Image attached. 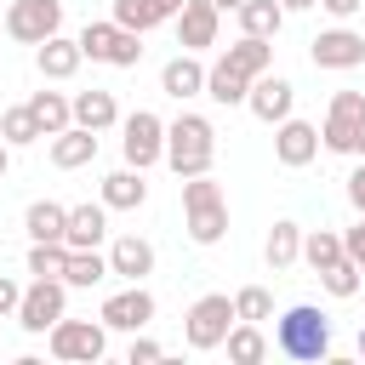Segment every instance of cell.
I'll list each match as a JSON object with an SVG mask.
<instances>
[{
	"instance_id": "d6a6232c",
	"label": "cell",
	"mask_w": 365,
	"mask_h": 365,
	"mask_svg": "<svg viewBox=\"0 0 365 365\" xmlns=\"http://www.w3.org/2000/svg\"><path fill=\"white\" fill-rule=\"evenodd\" d=\"M348 251H342V234H331V228H314V234H302V262L319 274V268H331V262H342Z\"/></svg>"
},
{
	"instance_id": "2e32d148",
	"label": "cell",
	"mask_w": 365,
	"mask_h": 365,
	"mask_svg": "<svg viewBox=\"0 0 365 365\" xmlns=\"http://www.w3.org/2000/svg\"><path fill=\"white\" fill-rule=\"evenodd\" d=\"M91 160H97V131H91V125H68V131L51 137V165H57V171H80V165H91Z\"/></svg>"
},
{
	"instance_id": "ee69618b",
	"label": "cell",
	"mask_w": 365,
	"mask_h": 365,
	"mask_svg": "<svg viewBox=\"0 0 365 365\" xmlns=\"http://www.w3.org/2000/svg\"><path fill=\"white\" fill-rule=\"evenodd\" d=\"M285 11H308V6H319V0H279Z\"/></svg>"
},
{
	"instance_id": "ab89813d",
	"label": "cell",
	"mask_w": 365,
	"mask_h": 365,
	"mask_svg": "<svg viewBox=\"0 0 365 365\" xmlns=\"http://www.w3.org/2000/svg\"><path fill=\"white\" fill-rule=\"evenodd\" d=\"M348 200H354V211L365 217V160H359V165L348 171Z\"/></svg>"
},
{
	"instance_id": "5b68a950",
	"label": "cell",
	"mask_w": 365,
	"mask_h": 365,
	"mask_svg": "<svg viewBox=\"0 0 365 365\" xmlns=\"http://www.w3.org/2000/svg\"><path fill=\"white\" fill-rule=\"evenodd\" d=\"M120 154H125V165H137V171H148L154 160H165V120L154 114V108H137V114H125L120 120Z\"/></svg>"
},
{
	"instance_id": "ffe728a7",
	"label": "cell",
	"mask_w": 365,
	"mask_h": 365,
	"mask_svg": "<svg viewBox=\"0 0 365 365\" xmlns=\"http://www.w3.org/2000/svg\"><path fill=\"white\" fill-rule=\"evenodd\" d=\"M222 63H228L234 74L257 80V74H268V68H274V46H268V40H257V34H240V40L222 51Z\"/></svg>"
},
{
	"instance_id": "e575fe53",
	"label": "cell",
	"mask_w": 365,
	"mask_h": 365,
	"mask_svg": "<svg viewBox=\"0 0 365 365\" xmlns=\"http://www.w3.org/2000/svg\"><path fill=\"white\" fill-rule=\"evenodd\" d=\"M319 285H325L331 297H354V291L365 285V274H359V262H354V257H342V262L319 268Z\"/></svg>"
},
{
	"instance_id": "ac0fdd59",
	"label": "cell",
	"mask_w": 365,
	"mask_h": 365,
	"mask_svg": "<svg viewBox=\"0 0 365 365\" xmlns=\"http://www.w3.org/2000/svg\"><path fill=\"white\" fill-rule=\"evenodd\" d=\"M34 63H40L46 80H68V74L86 63V51H80V40H68V34H51V40L34 46Z\"/></svg>"
},
{
	"instance_id": "4316f807",
	"label": "cell",
	"mask_w": 365,
	"mask_h": 365,
	"mask_svg": "<svg viewBox=\"0 0 365 365\" xmlns=\"http://www.w3.org/2000/svg\"><path fill=\"white\" fill-rule=\"evenodd\" d=\"M23 228H29L34 240H63V234H68V205H57V200H34L29 217H23Z\"/></svg>"
},
{
	"instance_id": "7a4b0ae2",
	"label": "cell",
	"mask_w": 365,
	"mask_h": 365,
	"mask_svg": "<svg viewBox=\"0 0 365 365\" xmlns=\"http://www.w3.org/2000/svg\"><path fill=\"white\" fill-rule=\"evenodd\" d=\"M274 348H279L285 359H302V365L331 359V319H325L314 302H297V308H285V314H279Z\"/></svg>"
},
{
	"instance_id": "681fc988",
	"label": "cell",
	"mask_w": 365,
	"mask_h": 365,
	"mask_svg": "<svg viewBox=\"0 0 365 365\" xmlns=\"http://www.w3.org/2000/svg\"><path fill=\"white\" fill-rule=\"evenodd\" d=\"M359 274H365V268H359Z\"/></svg>"
},
{
	"instance_id": "7bdbcfd3",
	"label": "cell",
	"mask_w": 365,
	"mask_h": 365,
	"mask_svg": "<svg viewBox=\"0 0 365 365\" xmlns=\"http://www.w3.org/2000/svg\"><path fill=\"white\" fill-rule=\"evenodd\" d=\"M6 165H11V143L0 137V177H6Z\"/></svg>"
},
{
	"instance_id": "83f0119b",
	"label": "cell",
	"mask_w": 365,
	"mask_h": 365,
	"mask_svg": "<svg viewBox=\"0 0 365 365\" xmlns=\"http://www.w3.org/2000/svg\"><path fill=\"white\" fill-rule=\"evenodd\" d=\"M279 23H285V6H279V0H245V6H240V29L257 34V40H274Z\"/></svg>"
},
{
	"instance_id": "603a6c76",
	"label": "cell",
	"mask_w": 365,
	"mask_h": 365,
	"mask_svg": "<svg viewBox=\"0 0 365 365\" xmlns=\"http://www.w3.org/2000/svg\"><path fill=\"white\" fill-rule=\"evenodd\" d=\"M29 114L40 120V137H57V131L74 125V97H63V91H34V97H29Z\"/></svg>"
},
{
	"instance_id": "c3c4849f",
	"label": "cell",
	"mask_w": 365,
	"mask_h": 365,
	"mask_svg": "<svg viewBox=\"0 0 365 365\" xmlns=\"http://www.w3.org/2000/svg\"><path fill=\"white\" fill-rule=\"evenodd\" d=\"M0 29H6V11H0Z\"/></svg>"
},
{
	"instance_id": "836d02e7",
	"label": "cell",
	"mask_w": 365,
	"mask_h": 365,
	"mask_svg": "<svg viewBox=\"0 0 365 365\" xmlns=\"http://www.w3.org/2000/svg\"><path fill=\"white\" fill-rule=\"evenodd\" d=\"M0 137H6L11 148H29V143H40V120L29 114V103H23V108H6V114H0Z\"/></svg>"
},
{
	"instance_id": "8d00e7d4",
	"label": "cell",
	"mask_w": 365,
	"mask_h": 365,
	"mask_svg": "<svg viewBox=\"0 0 365 365\" xmlns=\"http://www.w3.org/2000/svg\"><path fill=\"white\" fill-rule=\"evenodd\" d=\"M160 354H165V348H160L154 336H137V331H131V348H125V359H131V365H154Z\"/></svg>"
},
{
	"instance_id": "f35d334b",
	"label": "cell",
	"mask_w": 365,
	"mask_h": 365,
	"mask_svg": "<svg viewBox=\"0 0 365 365\" xmlns=\"http://www.w3.org/2000/svg\"><path fill=\"white\" fill-rule=\"evenodd\" d=\"M17 302H23V285L0 274V319H6V314H17Z\"/></svg>"
},
{
	"instance_id": "5bb4252c",
	"label": "cell",
	"mask_w": 365,
	"mask_h": 365,
	"mask_svg": "<svg viewBox=\"0 0 365 365\" xmlns=\"http://www.w3.org/2000/svg\"><path fill=\"white\" fill-rule=\"evenodd\" d=\"M217 29H222V11H217L211 0H188V6L177 11V46H182V51L217 46Z\"/></svg>"
},
{
	"instance_id": "8992f818",
	"label": "cell",
	"mask_w": 365,
	"mask_h": 365,
	"mask_svg": "<svg viewBox=\"0 0 365 365\" xmlns=\"http://www.w3.org/2000/svg\"><path fill=\"white\" fill-rule=\"evenodd\" d=\"M6 34L23 46H40L51 34H63V0H11L6 6Z\"/></svg>"
},
{
	"instance_id": "7dc6e473",
	"label": "cell",
	"mask_w": 365,
	"mask_h": 365,
	"mask_svg": "<svg viewBox=\"0 0 365 365\" xmlns=\"http://www.w3.org/2000/svg\"><path fill=\"white\" fill-rule=\"evenodd\" d=\"M359 359H365V325H359Z\"/></svg>"
},
{
	"instance_id": "f546056e",
	"label": "cell",
	"mask_w": 365,
	"mask_h": 365,
	"mask_svg": "<svg viewBox=\"0 0 365 365\" xmlns=\"http://www.w3.org/2000/svg\"><path fill=\"white\" fill-rule=\"evenodd\" d=\"M29 274L34 279H63L68 274V245L63 240H34L29 245Z\"/></svg>"
},
{
	"instance_id": "e0dca14e",
	"label": "cell",
	"mask_w": 365,
	"mask_h": 365,
	"mask_svg": "<svg viewBox=\"0 0 365 365\" xmlns=\"http://www.w3.org/2000/svg\"><path fill=\"white\" fill-rule=\"evenodd\" d=\"M103 240H108V205H103V200H97V205H74L63 245H68V251H91V245H103Z\"/></svg>"
},
{
	"instance_id": "4dcf8cb0",
	"label": "cell",
	"mask_w": 365,
	"mask_h": 365,
	"mask_svg": "<svg viewBox=\"0 0 365 365\" xmlns=\"http://www.w3.org/2000/svg\"><path fill=\"white\" fill-rule=\"evenodd\" d=\"M108 274H114V268H108V257H103L97 245H91V251H68V274H63L68 285H80V291H91V285H103Z\"/></svg>"
},
{
	"instance_id": "d4e9b609",
	"label": "cell",
	"mask_w": 365,
	"mask_h": 365,
	"mask_svg": "<svg viewBox=\"0 0 365 365\" xmlns=\"http://www.w3.org/2000/svg\"><path fill=\"white\" fill-rule=\"evenodd\" d=\"M262 257H268V268L279 274V268H291L297 257H302V228L291 222V217H279L274 228H268V245H262Z\"/></svg>"
},
{
	"instance_id": "30bf717a",
	"label": "cell",
	"mask_w": 365,
	"mask_h": 365,
	"mask_svg": "<svg viewBox=\"0 0 365 365\" xmlns=\"http://www.w3.org/2000/svg\"><path fill=\"white\" fill-rule=\"evenodd\" d=\"M308 57H314V68H359L365 63V34H354V29H319L308 40Z\"/></svg>"
},
{
	"instance_id": "b9f144b4",
	"label": "cell",
	"mask_w": 365,
	"mask_h": 365,
	"mask_svg": "<svg viewBox=\"0 0 365 365\" xmlns=\"http://www.w3.org/2000/svg\"><path fill=\"white\" fill-rule=\"evenodd\" d=\"M354 154L365 160V114H359V131H354Z\"/></svg>"
},
{
	"instance_id": "9a60e30c",
	"label": "cell",
	"mask_w": 365,
	"mask_h": 365,
	"mask_svg": "<svg viewBox=\"0 0 365 365\" xmlns=\"http://www.w3.org/2000/svg\"><path fill=\"white\" fill-rule=\"evenodd\" d=\"M160 91L177 97V103L200 97V91H205V68H200V57H194V51H177V57L160 68Z\"/></svg>"
},
{
	"instance_id": "60d3db41",
	"label": "cell",
	"mask_w": 365,
	"mask_h": 365,
	"mask_svg": "<svg viewBox=\"0 0 365 365\" xmlns=\"http://www.w3.org/2000/svg\"><path fill=\"white\" fill-rule=\"evenodd\" d=\"M331 17H354V11H365V0H319Z\"/></svg>"
},
{
	"instance_id": "44dd1931",
	"label": "cell",
	"mask_w": 365,
	"mask_h": 365,
	"mask_svg": "<svg viewBox=\"0 0 365 365\" xmlns=\"http://www.w3.org/2000/svg\"><path fill=\"white\" fill-rule=\"evenodd\" d=\"M74 125H91L97 137L108 131V125H120V103H114V91H74Z\"/></svg>"
},
{
	"instance_id": "9c48e42d",
	"label": "cell",
	"mask_w": 365,
	"mask_h": 365,
	"mask_svg": "<svg viewBox=\"0 0 365 365\" xmlns=\"http://www.w3.org/2000/svg\"><path fill=\"white\" fill-rule=\"evenodd\" d=\"M359 114H365V91H336V97H331V114H325V131H319V143H325L331 154H354Z\"/></svg>"
},
{
	"instance_id": "f1b7e54d",
	"label": "cell",
	"mask_w": 365,
	"mask_h": 365,
	"mask_svg": "<svg viewBox=\"0 0 365 365\" xmlns=\"http://www.w3.org/2000/svg\"><path fill=\"white\" fill-rule=\"evenodd\" d=\"M120 34H125V29H120L114 17H108V23H86V29H80V51H86L91 63H114V51H120Z\"/></svg>"
},
{
	"instance_id": "484cf974",
	"label": "cell",
	"mask_w": 365,
	"mask_h": 365,
	"mask_svg": "<svg viewBox=\"0 0 365 365\" xmlns=\"http://www.w3.org/2000/svg\"><path fill=\"white\" fill-rule=\"evenodd\" d=\"M222 348H228L234 365H262V359H268V336H262V325H251V319H240V325L222 336Z\"/></svg>"
},
{
	"instance_id": "4fadbf2b",
	"label": "cell",
	"mask_w": 365,
	"mask_h": 365,
	"mask_svg": "<svg viewBox=\"0 0 365 365\" xmlns=\"http://www.w3.org/2000/svg\"><path fill=\"white\" fill-rule=\"evenodd\" d=\"M314 154H319V125H308V120H297V114L274 125V160H279V165L302 171Z\"/></svg>"
},
{
	"instance_id": "74e56055",
	"label": "cell",
	"mask_w": 365,
	"mask_h": 365,
	"mask_svg": "<svg viewBox=\"0 0 365 365\" xmlns=\"http://www.w3.org/2000/svg\"><path fill=\"white\" fill-rule=\"evenodd\" d=\"M342 251H348V257H354V262L365 268V217H359V222H354V228L342 234Z\"/></svg>"
},
{
	"instance_id": "f6af8a7d",
	"label": "cell",
	"mask_w": 365,
	"mask_h": 365,
	"mask_svg": "<svg viewBox=\"0 0 365 365\" xmlns=\"http://www.w3.org/2000/svg\"><path fill=\"white\" fill-rule=\"evenodd\" d=\"M211 6H217V11H240L245 0H211Z\"/></svg>"
},
{
	"instance_id": "7c38bea8",
	"label": "cell",
	"mask_w": 365,
	"mask_h": 365,
	"mask_svg": "<svg viewBox=\"0 0 365 365\" xmlns=\"http://www.w3.org/2000/svg\"><path fill=\"white\" fill-rule=\"evenodd\" d=\"M245 108H251L257 120L279 125V120H291V108H297V86H291V80H279V74H257V80H251Z\"/></svg>"
},
{
	"instance_id": "d6986e66",
	"label": "cell",
	"mask_w": 365,
	"mask_h": 365,
	"mask_svg": "<svg viewBox=\"0 0 365 365\" xmlns=\"http://www.w3.org/2000/svg\"><path fill=\"white\" fill-rule=\"evenodd\" d=\"M108 268H114L120 279H143V274H154V245H148L143 234H120V240L108 245Z\"/></svg>"
},
{
	"instance_id": "277c9868",
	"label": "cell",
	"mask_w": 365,
	"mask_h": 365,
	"mask_svg": "<svg viewBox=\"0 0 365 365\" xmlns=\"http://www.w3.org/2000/svg\"><path fill=\"white\" fill-rule=\"evenodd\" d=\"M234 297H222V291H211V297H200L188 314H182V342L194 348V354H211V348H222V336L234 331Z\"/></svg>"
},
{
	"instance_id": "cb8c5ba5",
	"label": "cell",
	"mask_w": 365,
	"mask_h": 365,
	"mask_svg": "<svg viewBox=\"0 0 365 365\" xmlns=\"http://www.w3.org/2000/svg\"><path fill=\"white\" fill-rule=\"evenodd\" d=\"M205 97H211V103H222V108H234V103H245V97H251V80H245V74H234V68L217 57V63L205 68Z\"/></svg>"
},
{
	"instance_id": "ba28073f",
	"label": "cell",
	"mask_w": 365,
	"mask_h": 365,
	"mask_svg": "<svg viewBox=\"0 0 365 365\" xmlns=\"http://www.w3.org/2000/svg\"><path fill=\"white\" fill-rule=\"evenodd\" d=\"M154 319V291L143 285V279H131L125 291H114L108 302H103V325L108 331H143Z\"/></svg>"
},
{
	"instance_id": "bcb514c9",
	"label": "cell",
	"mask_w": 365,
	"mask_h": 365,
	"mask_svg": "<svg viewBox=\"0 0 365 365\" xmlns=\"http://www.w3.org/2000/svg\"><path fill=\"white\" fill-rule=\"evenodd\" d=\"M160 6H165V11H171V17H177V11H182V6H188V0H160Z\"/></svg>"
},
{
	"instance_id": "6da1fadb",
	"label": "cell",
	"mask_w": 365,
	"mask_h": 365,
	"mask_svg": "<svg viewBox=\"0 0 365 365\" xmlns=\"http://www.w3.org/2000/svg\"><path fill=\"white\" fill-rule=\"evenodd\" d=\"M211 160H217V131H211V120H205V114H177V120L165 125V165H171L177 177H205Z\"/></svg>"
},
{
	"instance_id": "52a82bcc",
	"label": "cell",
	"mask_w": 365,
	"mask_h": 365,
	"mask_svg": "<svg viewBox=\"0 0 365 365\" xmlns=\"http://www.w3.org/2000/svg\"><path fill=\"white\" fill-rule=\"evenodd\" d=\"M63 302H68V279H34L23 285V302H17V325L23 331H51L63 319Z\"/></svg>"
},
{
	"instance_id": "7402d4cb",
	"label": "cell",
	"mask_w": 365,
	"mask_h": 365,
	"mask_svg": "<svg viewBox=\"0 0 365 365\" xmlns=\"http://www.w3.org/2000/svg\"><path fill=\"white\" fill-rule=\"evenodd\" d=\"M148 200V182H143V171L137 165H125V171H108L103 177V205L108 211H137Z\"/></svg>"
},
{
	"instance_id": "8fae6325",
	"label": "cell",
	"mask_w": 365,
	"mask_h": 365,
	"mask_svg": "<svg viewBox=\"0 0 365 365\" xmlns=\"http://www.w3.org/2000/svg\"><path fill=\"white\" fill-rule=\"evenodd\" d=\"M103 348H108L103 325H91V319H57L51 325V354L57 359H86L91 365V359H103Z\"/></svg>"
},
{
	"instance_id": "1f68e13d",
	"label": "cell",
	"mask_w": 365,
	"mask_h": 365,
	"mask_svg": "<svg viewBox=\"0 0 365 365\" xmlns=\"http://www.w3.org/2000/svg\"><path fill=\"white\" fill-rule=\"evenodd\" d=\"M171 11L160 6V0H114V23L120 29H137V34H148V29H160Z\"/></svg>"
},
{
	"instance_id": "3957f363",
	"label": "cell",
	"mask_w": 365,
	"mask_h": 365,
	"mask_svg": "<svg viewBox=\"0 0 365 365\" xmlns=\"http://www.w3.org/2000/svg\"><path fill=\"white\" fill-rule=\"evenodd\" d=\"M182 217H188V240L194 245H217L228 234V200L211 182V171L205 177H182Z\"/></svg>"
},
{
	"instance_id": "d590c367",
	"label": "cell",
	"mask_w": 365,
	"mask_h": 365,
	"mask_svg": "<svg viewBox=\"0 0 365 365\" xmlns=\"http://www.w3.org/2000/svg\"><path fill=\"white\" fill-rule=\"evenodd\" d=\"M234 314L251 319V325H262V319H274V297L262 285H245V291H234Z\"/></svg>"
}]
</instances>
